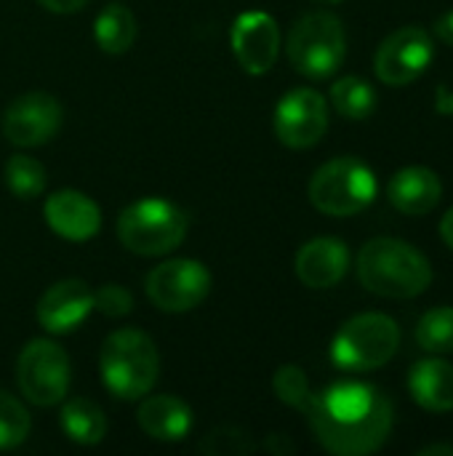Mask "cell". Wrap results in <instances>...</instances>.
Instances as JSON below:
<instances>
[{"label": "cell", "mask_w": 453, "mask_h": 456, "mask_svg": "<svg viewBox=\"0 0 453 456\" xmlns=\"http://www.w3.org/2000/svg\"><path fill=\"white\" fill-rule=\"evenodd\" d=\"M318 444L336 456H363L382 449L392 430V406L371 385L336 382L312 393L302 409Z\"/></svg>", "instance_id": "cell-1"}, {"label": "cell", "mask_w": 453, "mask_h": 456, "mask_svg": "<svg viewBox=\"0 0 453 456\" xmlns=\"http://www.w3.org/2000/svg\"><path fill=\"white\" fill-rule=\"evenodd\" d=\"M358 278L366 291L384 299H414L433 283L427 256L406 240L374 238L358 254Z\"/></svg>", "instance_id": "cell-2"}, {"label": "cell", "mask_w": 453, "mask_h": 456, "mask_svg": "<svg viewBox=\"0 0 453 456\" xmlns=\"http://www.w3.org/2000/svg\"><path fill=\"white\" fill-rule=\"evenodd\" d=\"M101 382L104 387L120 401H139L144 398L160 371V358L155 342L139 329H120L104 339L101 358Z\"/></svg>", "instance_id": "cell-3"}, {"label": "cell", "mask_w": 453, "mask_h": 456, "mask_svg": "<svg viewBox=\"0 0 453 456\" xmlns=\"http://www.w3.org/2000/svg\"><path fill=\"white\" fill-rule=\"evenodd\" d=\"M187 227V214L166 198H142L117 216L120 243L139 256L171 254L182 246Z\"/></svg>", "instance_id": "cell-4"}, {"label": "cell", "mask_w": 453, "mask_h": 456, "mask_svg": "<svg viewBox=\"0 0 453 456\" xmlns=\"http://www.w3.org/2000/svg\"><path fill=\"white\" fill-rule=\"evenodd\" d=\"M286 53L294 69L302 72L304 77L312 80L331 77L342 67L347 53L344 24L339 21V16L328 11L307 13L291 27Z\"/></svg>", "instance_id": "cell-5"}, {"label": "cell", "mask_w": 453, "mask_h": 456, "mask_svg": "<svg viewBox=\"0 0 453 456\" xmlns=\"http://www.w3.org/2000/svg\"><path fill=\"white\" fill-rule=\"evenodd\" d=\"M307 195L320 214L352 216L374 203L376 176L358 158H334L312 174Z\"/></svg>", "instance_id": "cell-6"}, {"label": "cell", "mask_w": 453, "mask_h": 456, "mask_svg": "<svg viewBox=\"0 0 453 456\" xmlns=\"http://www.w3.org/2000/svg\"><path fill=\"white\" fill-rule=\"evenodd\" d=\"M400 329L390 315L363 313L350 318L331 342V361L342 371H374L392 361Z\"/></svg>", "instance_id": "cell-7"}, {"label": "cell", "mask_w": 453, "mask_h": 456, "mask_svg": "<svg viewBox=\"0 0 453 456\" xmlns=\"http://www.w3.org/2000/svg\"><path fill=\"white\" fill-rule=\"evenodd\" d=\"M16 385L35 406H56L69 390V358L51 339H32L16 361Z\"/></svg>", "instance_id": "cell-8"}, {"label": "cell", "mask_w": 453, "mask_h": 456, "mask_svg": "<svg viewBox=\"0 0 453 456\" xmlns=\"http://www.w3.org/2000/svg\"><path fill=\"white\" fill-rule=\"evenodd\" d=\"M147 297L163 313H190L211 291V273L195 259H168L147 275Z\"/></svg>", "instance_id": "cell-9"}, {"label": "cell", "mask_w": 453, "mask_h": 456, "mask_svg": "<svg viewBox=\"0 0 453 456\" xmlns=\"http://www.w3.org/2000/svg\"><path fill=\"white\" fill-rule=\"evenodd\" d=\"M326 128L328 104L312 88H294L275 107V136L291 150L315 147Z\"/></svg>", "instance_id": "cell-10"}, {"label": "cell", "mask_w": 453, "mask_h": 456, "mask_svg": "<svg viewBox=\"0 0 453 456\" xmlns=\"http://www.w3.org/2000/svg\"><path fill=\"white\" fill-rule=\"evenodd\" d=\"M433 37L422 27H403L392 32L374 56L376 77L387 86H409L433 64Z\"/></svg>", "instance_id": "cell-11"}, {"label": "cell", "mask_w": 453, "mask_h": 456, "mask_svg": "<svg viewBox=\"0 0 453 456\" xmlns=\"http://www.w3.org/2000/svg\"><path fill=\"white\" fill-rule=\"evenodd\" d=\"M61 128V104L43 91L21 94L3 112V136L16 147H40Z\"/></svg>", "instance_id": "cell-12"}, {"label": "cell", "mask_w": 453, "mask_h": 456, "mask_svg": "<svg viewBox=\"0 0 453 456\" xmlns=\"http://www.w3.org/2000/svg\"><path fill=\"white\" fill-rule=\"evenodd\" d=\"M232 51L238 64L248 75H264L272 69L278 51H280V29L278 21L264 11H251L235 19L232 32Z\"/></svg>", "instance_id": "cell-13"}, {"label": "cell", "mask_w": 453, "mask_h": 456, "mask_svg": "<svg viewBox=\"0 0 453 456\" xmlns=\"http://www.w3.org/2000/svg\"><path fill=\"white\" fill-rule=\"evenodd\" d=\"M91 313H93V291L77 278L53 283L37 302V323L51 334L75 331Z\"/></svg>", "instance_id": "cell-14"}, {"label": "cell", "mask_w": 453, "mask_h": 456, "mask_svg": "<svg viewBox=\"0 0 453 456\" xmlns=\"http://www.w3.org/2000/svg\"><path fill=\"white\" fill-rule=\"evenodd\" d=\"M45 222L48 227L64 238V240H72V243H83V240H91L99 227H101V211L99 206L77 192V190H59L53 192L48 200H45Z\"/></svg>", "instance_id": "cell-15"}, {"label": "cell", "mask_w": 453, "mask_h": 456, "mask_svg": "<svg viewBox=\"0 0 453 456\" xmlns=\"http://www.w3.org/2000/svg\"><path fill=\"white\" fill-rule=\"evenodd\" d=\"M350 267V248L339 238H312L296 254V278L307 289H334Z\"/></svg>", "instance_id": "cell-16"}, {"label": "cell", "mask_w": 453, "mask_h": 456, "mask_svg": "<svg viewBox=\"0 0 453 456\" xmlns=\"http://www.w3.org/2000/svg\"><path fill=\"white\" fill-rule=\"evenodd\" d=\"M387 195H390V203L400 214L425 216L441 203L443 184L435 171H430L425 166H409L390 179Z\"/></svg>", "instance_id": "cell-17"}, {"label": "cell", "mask_w": 453, "mask_h": 456, "mask_svg": "<svg viewBox=\"0 0 453 456\" xmlns=\"http://www.w3.org/2000/svg\"><path fill=\"white\" fill-rule=\"evenodd\" d=\"M139 428L155 441H184L192 428V411L182 398L174 395H152L139 406Z\"/></svg>", "instance_id": "cell-18"}, {"label": "cell", "mask_w": 453, "mask_h": 456, "mask_svg": "<svg viewBox=\"0 0 453 456\" xmlns=\"http://www.w3.org/2000/svg\"><path fill=\"white\" fill-rule=\"evenodd\" d=\"M411 398L433 414L453 411V366L441 358H427L414 363L409 374Z\"/></svg>", "instance_id": "cell-19"}, {"label": "cell", "mask_w": 453, "mask_h": 456, "mask_svg": "<svg viewBox=\"0 0 453 456\" xmlns=\"http://www.w3.org/2000/svg\"><path fill=\"white\" fill-rule=\"evenodd\" d=\"M59 425L64 436L80 446H96L107 436V417L104 411L88 398H72L61 406Z\"/></svg>", "instance_id": "cell-20"}, {"label": "cell", "mask_w": 453, "mask_h": 456, "mask_svg": "<svg viewBox=\"0 0 453 456\" xmlns=\"http://www.w3.org/2000/svg\"><path fill=\"white\" fill-rule=\"evenodd\" d=\"M96 43L104 53H125L136 40V19L125 5H107L93 24Z\"/></svg>", "instance_id": "cell-21"}, {"label": "cell", "mask_w": 453, "mask_h": 456, "mask_svg": "<svg viewBox=\"0 0 453 456\" xmlns=\"http://www.w3.org/2000/svg\"><path fill=\"white\" fill-rule=\"evenodd\" d=\"M331 102L334 110L347 120H366L376 110V91L371 83L355 75H344L331 86Z\"/></svg>", "instance_id": "cell-22"}, {"label": "cell", "mask_w": 453, "mask_h": 456, "mask_svg": "<svg viewBox=\"0 0 453 456\" xmlns=\"http://www.w3.org/2000/svg\"><path fill=\"white\" fill-rule=\"evenodd\" d=\"M5 184L8 190L21 198V200H32L45 190V168L40 160L27 158V155H11L5 163Z\"/></svg>", "instance_id": "cell-23"}, {"label": "cell", "mask_w": 453, "mask_h": 456, "mask_svg": "<svg viewBox=\"0 0 453 456\" xmlns=\"http://www.w3.org/2000/svg\"><path fill=\"white\" fill-rule=\"evenodd\" d=\"M417 342L427 353H453V307H435L422 315Z\"/></svg>", "instance_id": "cell-24"}, {"label": "cell", "mask_w": 453, "mask_h": 456, "mask_svg": "<svg viewBox=\"0 0 453 456\" xmlns=\"http://www.w3.org/2000/svg\"><path fill=\"white\" fill-rule=\"evenodd\" d=\"M29 436V414L27 409L8 393L0 390V452L16 449Z\"/></svg>", "instance_id": "cell-25"}, {"label": "cell", "mask_w": 453, "mask_h": 456, "mask_svg": "<svg viewBox=\"0 0 453 456\" xmlns=\"http://www.w3.org/2000/svg\"><path fill=\"white\" fill-rule=\"evenodd\" d=\"M256 449L259 444L238 428H216L200 441V452L208 456H246Z\"/></svg>", "instance_id": "cell-26"}, {"label": "cell", "mask_w": 453, "mask_h": 456, "mask_svg": "<svg viewBox=\"0 0 453 456\" xmlns=\"http://www.w3.org/2000/svg\"><path fill=\"white\" fill-rule=\"evenodd\" d=\"M272 390H275V395H278L286 406L299 409V411L307 406V401H310V395H312L310 379H307V374H304L299 366H280V369L275 371V377H272Z\"/></svg>", "instance_id": "cell-27"}, {"label": "cell", "mask_w": 453, "mask_h": 456, "mask_svg": "<svg viewBox=\"0 0 453 456\" xmlns=\"http://www.w3.org/2000/svg\"><path fill=\"white\" fill-rule=\"evenodd\" d=\"M93 310H99L107 318H123L133 310V297L120 283H107L99 291H93Z\"/></svg>", "instance_id": "cell-28"}, {"label": "cell", "mask_w": 453, "mask_h": 456, "mask_svg": "<svg viewBox=\"0 0 453 456\" xmlns=\"http://www.w3.org/2000/svg\"><path fill=\"white\" fill-rule=\"evenodd\" d=\"M37 3L51 13H77L80 8H85L88 0H37Z\"/></svg>", "instance_id": "cell-29"}, {"label": "cell", "mask_w": 453, "mask_h": 456, "mask_svg": "<svg viewBox=\"0 0 453 456\" xmlns=\"http://www.w3.org/2000/svg\"><path fill=\"white\" fill-rule=\"evenodd\" d=\"M435 35L453 48V8L435 19Z\"/></svg>", "instance_id": "cell-30"}, {"label": "cell", "mask_w": 453, "mask_h": 456, "mask_svg": "<svg viewBox=\"0 0 453 456\" xmlns=\"http://www.w3.org/2000/svg\"><path fill=\"white\" fill-rule=\"evenodd\" d=\"M435 110H438L441 115H449V118H453V86H438Z\"/></svg>", "instance_id": "cell-31"}, {"label": "cell", "mask_w": 453, "mask_h": 456, "mask_svg": "<svg viewBox=\"0 0 453 456\" xmlns=\"http://www.w3.org/2000/svg\"><path fill=\"white\" fill-rule=\"evenodd\" d=\"M262 449H267L270 454H291V452H294V444L286 441L283 436H270V438L264 441Z\"/></svg>", "instance_id": "cell-32"}, {"label": "cell", "mask_w": 453, "mask_h": 456, "mask_svg": "<svg viewBox=\"0 0 453 456\" xmlns=\"http://www.w3.org/2000/svg\"><path fill=\"white\" fill-rule=\"evenodd\" d=\"M441 235H443L446 246L453 251V208L446 211V216H443V222H441Z\"/></svg>", "instance_id": "cell-33"}, {"label": "cell", "mask_w": 453, "mask_h": 456, "mask_svg": "<svg viewBox=\"0 0 453 456\" xmlns=\"http://www.w3.org/2000/svg\"><path fill=\"white\" fill-rule=\"evenodd\" d=\"M419 454L430 456V454H449L453 456V446H427V449H422Z\"/></svg>", "instance_id": "cell-34"}, {"label": "cell", "mask_w": 453, "mask_h": 456, "mask_svg": "<svg viewBox=\"0 0 453 456\" xmlns=\"http://www.w3.org/2000/svg\"><path fill=\"white\" fill-rule=\"evenodd\" d=\"M318 3H342V0H318Z\"/></svg>", "instance_id": "cell-35"}]
</instances>
